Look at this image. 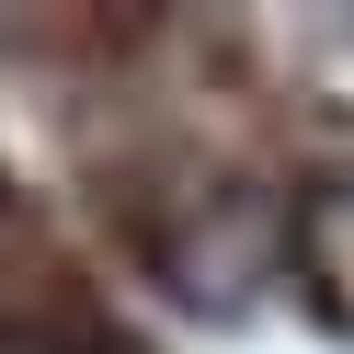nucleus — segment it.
Wrapping results in <instances>:
<instances>
[{
	"label": "nucleus",
	"instance_id": "f257e3e1",
	"mask_svg": "<svg viewBox=\"0 0 354 354\" xmlns=\"http://www.w3.org/2000/svg\"><path fill=\"white\" fill-rule=\"evenodd\" d=\"M297 263H308V297L354 331V171L308 194V229H297Z\"/></svg>",
	"mask_w": 354,
	"mask_h": 354
},
{
	"label": "nucleus",
	"instance_id": "f03ea898",
	"mask_svg": "<svg viewBox=\"0 0 354 354\" xmlns=\"http://www.w3.org/2000/svg\"><path fill=\"white\" fill-rule=\"evenodd\" d=\"M0 354H46V343H0Z\"/></svg>",
	"mask_w": 354,
	"mask_h": 354
}]
</instances>
